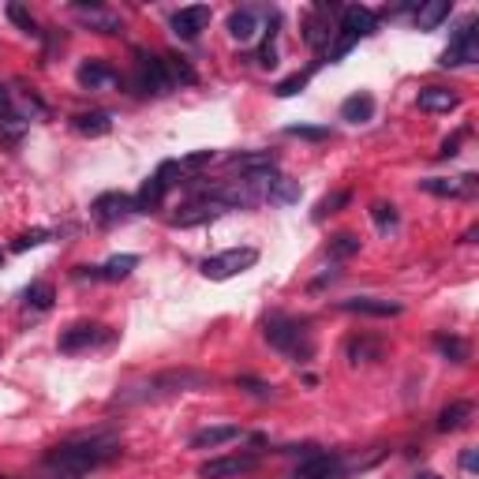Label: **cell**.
I'll return each mask as SVG.
<instances>
[{
    "label": "cell",
    "instance_id": "1",
    "mask_svg": "<svg viewBox=\"0 0 479 479\" xmlns=\"http://www.w3.org/2000/svg\"><path fill=\"white\" fill-rule=\"evenodd\" d=\"M120 453V442L113 434H87V439H72L60 442L46 453V468L53 472H68V475H87L101 465H109Z\"/></svg>",
    "mask_w": 479,
    "mask_h": 479
},
{
    "label": "cell",
    "instance_id": "2",
    "mask_svg": "<svg viewBox=\"0 0 479 479\" xmlns=\"http://www.w3.org/2000/svg\"><path fill=\"white\" fill-rule=\"evenodd\" d=\"M214 379L206 371H192V367H184V371H161L154 374V379H147L142 386L128 389V393H120V401H150V398H169V393H187V389H202V386H210Z\"/></svg>",
    "mask_w": 479,
    "mask_h": 479
},
{
    "label": "cell",
    "instance_id": "3",
    "mask_svg": "<svg viewBox=\"0 0 479 479\" xmlns=\"http://www.w3.org/2000/svg\"><path fill=\"white\" fill-rule=\"evenodd\" d=\"M262 333L278 352H285V356H293V360H307L311 356V333H307V326L300 319L274 315V319L262 322Z\"/></svg>",
    "mask_w": 479,
    "mask_h": 479
},
{
    "label": "cell",
    "instance_id": "4",
    "mask_svg": "<svg viewBox=\"0 0 479 479\" xmlns=\"http://www.w3.org/2000/svg\"><path fill=\"white\" fill-rule=\"evenodd\" d=\"M255 262H259L255 247H228V252L210 255V259L202 262V278L206 281H228V278L244 274V269H252Z\"/></svg>",
    "mask_w": 479,
    "mask_h": 479
},
{
    "label": "cell",
    "instance_id": "5",
    "mask_svg": "<svg viewBox=\"0 0 479 479\" xmlns=\"http://www.w3.org/2000/svg\"><path fill=\"white\" fill-rule=\"evenodd\" d=\"M479 60V23L468 19V23L453 34V41L442 53V68H465V64H475Z\"/></svg>",
    "mask_w": 479,
    "mask_h": 479
},
{
    "label": "cell",
    "instance_id": "6",
    "mask_svg": "<svg viewBox=\"0 0 479 479\" xmlns=\"http://www.w3.org/2000/svg\"><path fill=\"white\" fill-rule=\"evenodd\" d=\"M173 176H180V165H176V161H165L161 169H158L147 184L139 187V195H135V210H142V214H147V210H158L161 199L169 195V187L176 184Z\"/></svg>",
    "mask_w": 479,
    "mask_h": 479
},
{
    "label": "cell",
    "instance_id": "7",
    "mask_svg": "<svg viewBox=\"0 0 479 479\" xmlns=\"http://www.w3.org/2000/svg\"><path fill=\"white\" fill-rule=\"evenodd\" d=\"M135 214V199L124 195V192H106L90 202V218L101 225V228H113L120 221H128Z\"/></svg>",
    "mask_w": 479,
    "mask_h": 479
},
{
    "label": "cell",
    "instance_id": "8",
    "mask_svg": "<svg viewBox=\"0 0 479 479\" xmlns=\"http://www.w3.org/2000/svg\"><path fill=\"white\" fill-rule=\"evenodd\" d=\"M135 90L142 94H169L173 82H169V72H165V60L161 56H150V53H139L135 60Z\"/></svg>",
    "mask_w": 479,
    "mask_h": 479
},
{
    "label": "cell",
    "instance_id": "9",
    "mask_svg": "<svg viewBox=\"0 0 479 479\" xmlns=\"http://www.w3.org/2000/svg\"><path fill=\"white\" fill-rule=\"evenodd\" d=\"M374 30H379V15H374L371 8L364 4H348L341 8V41H348V46H356L360 38H371Z\"/></svg>",
    "mask_w": 479,
    "mask_h": 479
},
{
    "label": "cell",
    "instance_id": "10",
    "mask_svg": "<svg viewBox=\"0 0 479 479\" xmlns=\"http://www.w3.org/2000/svg\"><path fill=\"white\" fill-rule=\"evenodd\" d=\"M259 468V457L255 453H228V457H214L199 468L202 479H236V475H247Z\"/></svg>",
    "mask_w": 479,
    "mask_h": 479
},
{
    "label": "cell",
    "instance_id": "11",
    "mask_svg": "<svg viewBox=\"0 0 479 479\" xmlns=\"http://www.w3.org/2000/svg\"><path fill=\"white\" fill-rule=\"evenodd\" d=\"M345 475H348L345 461L333 453H307L293 472V479H345Z\"/></svg>",
    "mask_w": 479,
    "mask_h": 479
},
{
    "label": "cell",
    "instance_id": "12",
    "mask_svg": "<svg viewBox=\"0 0 479 479\" xmlns=\"http://www.w3.org/2000/svg\"><path fill=\"white\" fill-rule=\"evenodd\" d=\"M109 341V329L98 326V322H75L60 333V352H82V348H94V345H106Z\"/></svg>",
    "mask_w": 479,
    "mask_h": 479
},
{
    "label": "cell",
    "instance_id": "13",
    "mask_svg": "<svg viewBox=\"0 0 479 479\" xmlns=\"http://www.w3.org/2000/svg\"><path fill=\"white\" fill-rule=\"evenodd\" d=\"M206 23H210V8L206 4H192V8H180L173 15V34L184 38V41H192L206 30Z\"/></svg>",
    "mask_w": 479,
    "mask_h": 479
},
{
    "label": "cell",
    "instance_id": "14",
    "mask_svg": "<svg viewBox=\"0 0 479 479\" xmlns=\"http://www.w3.org/2000/svg\"><path fill=\"white\" fill-rule=\"evenodd\" d=\"M75 79H79V87H87V90H109L120 82V75L106 64V60H87V64H79Z\"/></svg>",
    "mask_w": 479,
    "mask_h": 479
},
{
    "label": "cell",
    "instance_id": "15",
    "mask_svg": "<svg viewBox=\"0 0 479 479\" xmlns=\"http://www.w3.org/2000/svg\"><path fill=\"white\" fill-rule=\"evenodd\" d=\"M420 187L427 195H439V199H465L475 192V176H431V180H420Z\"/></svg>",
    "mask_w": 479,
    "mask_h": 479
},
{
    "label": "cell",
    "instance_id": "16",
    "mask_svg": "<svg viewBox=\"0 0 479 479\" xmlns=\"http://www.w3.org/2000/svg\"><path fill=\"white\" fill-rule=\"evenodd\" d=\"M225 206H218L214 199H199L192 206H184L180 214H173V228H195V225H210L214 218H221Z\"/></svg>",
    "mask_w": 479,
    "mask_h": 479
},
{
    "label": "cell",
    "instance_id": "17",
    "mask_svg": "<svg viewBox=\"0 0 479 479\" xmlns=\"http://www.w3.org/2000/svg\"><path fill=\"white\" fill-rule=\"evenodd\" d=\"M341 311L348 315H379V319H389V315H401V304L398 300H374V296H352V300H341Z\"/></svg>",
    "mask_w": 479,
    "mask_h": 479
},
{
    "label": "cell",
    "instance_id": "18",
    "mask_svg": "<svg viewBox=\"0 0 479 479\" xmlns=\"http://www.w3.org/2000/svg\"><path fill=\"white\" fill-rule=\"evenodd\" d=\"M228 169H240L244 176H259V173H274L278 169V154L274 150H255V154H233Z\"/></svg>",
    "mask_w": 479,
    "mask_h": 479
},
{
    "label": "cell",
    "instance_id": "19",
    "mask_svg": "<svg viewBox=\"0 0 479 479\" xmlns=\"http://www.w3.org/2000/svg\"><path fill=\"white\" fill-rule=\"evenodd\" d=\"M240 427L236 423H218V427H202L192 434V449H218V446H228L240 439Z\"/></svg>",
    "mask_w": 479,
    "mask_h": 479
},
{
    "label": "cell",
    "instance_id": "20",
    "mask_svg": "<svg viewBox=\"0 0 479 479\" xmlns=\"http://www.w3.org/2000/svg\"><path fill=\"white\" fill-rule=\"evenodd\" d=\"M75 15H79V23H87V27L98 30V34H116V30H120V15L109 12V8H98V4H75Z\"/></svg>",
    "mask_w": 479,
    "mask_h": 479
},
{
    "label": "cell",
    "instance_id": "21",
    "mask_svg": "<svg viewBox=\"0 0 479 479\" xmlns=\"http://www.w3.org/2000/svg\"><path fill=\"white\" fill-rule=\"evenodd\" d=\"M415 106H420L423 113H449L461 106V98H457L449 87H423L420 94H415Z\"/></svg>",
    "mask_w": 479,
    "mask_h": 479
},
{
    "label": "cell",
    "instance_id": "22",
    "mask_svg": "<svg viewBox=\"0 0 479 479\" xmlns=\"http://www.w3.org/2000/svg\"><path fill=\"white\" fill-rule=\"evenodd\" d=\"M472 401H453V405H446L442 412H439V431L442 434H449V431H461V427H468L472 423Z\"/></svg>",
    "mask_w": 479,
    "mask_h": 479
},
{
    "label": "cell",
    "instance_id": "23",
    "mask_svg": "<svg viewBox=\"0 0 479 479\" xmlns=\"http://www.w3.org/2000/svg\"><path fill=\"white\" fill-rule=\"evenodd\" d=\"M72 128L79 135H87V139H101V135H109L113 132V116L109 113H79L72 120Z\"/></svg>",
    "mask_w": 479,
    "mask_h": 479
},
{
    "label": "cell",
    "instance_id": "24",
    "mask_svg": "<svg viewBox=\"0 0 479 479\" xmlns=\"http://www.w3.org/2000/svg\"><path fill=\"white\" fill-rule=\"evenodd\" d=\"M228 34H233L236 41H252L259 34V12L255 8H236L233 15H228Z\"/></svg>",
    "mask_w": 479,
    "mask_h": 479
},
{
    "label": "cell",
    "instance_id": "25",
    "mask_svg": "<svg viewBox=\"0 0 479 479\" xmlns=\"http://www.w3.org/2000/svg\"><path fill=\"white\" fill-rule=\"evenodd\" d=\"M449 0H427V4H420L415 8V27L420 30H434L442 23V19H449Z\"/></svg>",
    "mask_w": 479,
    "mask_h": 479
},
{
    "label": "cell",
    "instance_id": "26",
    "mask_svg": "<svg viewBox=\"0 0 479 479\" xmlns=\"http://www.w3.org/2000/svg\"><path fill=\"white\" fill-rule=\"evenodd\" d=\"M371 116H374V98H371V94H352V98L341 101V120L364 124V120H371Z\"/></svg>",
    "mask_w": 479,
    "mask_h": 479
},
{
    "label": "cell",
    "instance_id": "27",
    "mask_svg": "<svg viewBox=\"0 0 479 479\" xmlns=\"http://www.w3.org/2000/svg\"><path fill=\"white\" fill-rule=\"evenodd\" d=\"M326 12H329V8L319 4L315 15H307V19H304V38H307V46H315V49L329 41V27H326V19H322Z\"/></svg>",
    "mask_w": 479,
    "mask_h": 479
},
{
    "label": "cell",
    "instance_id": "28",
    "mask_svg": "<svg viewBox=\"0 0 479 479\" xmlns=\"http://www.w3.org/2000/svg\"><path fill=\"white\" fill-rule=\"evenodd\" d=\"M53 300H56V288L49 285V281H34L27 293H23V304H27V311H49L53 307Z\"/></svg>",
    "mask_w": 479,
    "mask_h": 479
},
{
    "label": "cell",
    "instance_id": "29",
    "mask_svg": "<svg viewBox=\"0 0 479 479\" xmlns=\"http://www.w3.org/2000/svg\"><path fill=\"white\" fill-rule=\"evenodd\" d=\"M135 266H139V255H113L106 266H98V274L106 278V281H124Z\"/></svg>",
    "mask_w": 479,
    "mask_h": 479
},
{
    "label": "cell",
    "instance_id": "30",
    "mask_svg": "<svg viewBox=\"0 0 479 479\" xmlns=\"http://www.w3.org/2000/svg\"><path fill=\"white\" fill-rule=\"evenodd\" d=\"M360 252V236L356 233H338V236H329V255L333 259H352Z\"/></svg>",
    "mask_w": 479,
    "mask_h": 479
},
{
    "label": "cell",
    "instance_id": "31",
    "mask_svg": "<svg viewBox=\"0 0 479 479\" xmlns=\"http://www.w3.org/2000/svg\"><path fill=\"white\" fill-rule=\"evenodd\" d=\"M434 348H439L442 356L453 360V364H465L468 360V345L461 338H446V333H442V338H434Z\"/></svg>",
    "mask_w": 479,
    "mask_h": 479
},
{
    "label": "cell",
    "instance_id": "32",
    "mask_svg": "<svg viewBox=\"0 0 479 479\" xmlns=\"http://www.w3.org/2000/svg\"><path fill=\"white\" fill-rule=\"evenodd\" d=\"M266 199H269V202H293V199H300V187H296L293 180H285V176H274Z\"/></svg>",
    "mask_w": 479,
    "mask_h": 479
},
{
    "label": "cell",
    "instance_id": "33",
    "mask_svg": "<svg viewBox=\"0 0 479 479\" xmlns=\"http://www.w3.org/2000/svg\"><path fill=\"white\" fill-rule=\"evenodd\" d=\"M371 221L379 225L382 233H389V228L398 225V206H393V202H374L371 206Z\"/></svg>",
    "mask_w": 479,
    "mask_h": 479
},
{
    "label": "cell",
    "instance_id": "34",
    "mask_svg": "<svg viewBox=\"0 0 479 479\" xmlns=\"http://www.w3.org/2000/svg\"><path fill=\"white\" fill-rule=\"evenodd\" d=\"M165 60V72H169V82L173 87H180V82H195V72L184 64L180 56H161Z\"/></svg>",
    "mask_w": 479,
    "mask_h": 479
},
{
    "label": "cell",
    "instance_id": "35",
    "mask_svg": "<svg viewBox=\"0 0 479 479\" xmlns=\"http://www.w3.org/2000/svg\"><path fill=\"white\" fill-rule=\"evenodd\" d=\"M8 19L19 27V30H27V34H38V23H34V15H30V8H23V4H8Z\"/></svg>",
    "mask_w": 479,
    "mask_h": 479
},
{
    "label": "cell",
    "instance_id": "36",
    "mask_svg": "<svg viewBox=\"0 0 479 479\" xmlns=\"http://www.w3.org/2000/svg\"><path fill=\"white\" fill-rule=\"evenodd\" d=\"M348 199H352L348 192H333V195H326V199L315 206V221H322L326 214H338V210H341V206H345Z\"/></svg>",
    "mask_w": 479,
    "mask_h": 479
},
{
    "label": "cell",
    "instance_id": "37",
    "mask_svg": "<svg viewBox=\"0 0 479 479\" xmlns=\"http://www.w3.org/2000/svg\"><path fill=\"white\" fill-rule=\"evenodd\" d=\"M307 87V72H300V75H288V79H281L278 87H274V94L278 98H293V94H300Z\"/></svg>",
    "mask_w": 479,
    "mask_h": 479
},
{
    "label": "cell",
    "instance_id": "38",
    "mask_svg": "<svg viewBox=\"0 0 479 479\" xmlns=\"http://www.w3.org/2000/svg\"><path fill=\"white\" fill-rule=\"evenodd\" d=\"M379 352H382V345H379V341H352V345H348L352 364H360L364 356H374V360H379Z\"/></svg>",
    "mask_w": 479,
    "mask_h": 479
},
{
    "label": "cell",
    "instance_id": "39",
    "mask_svg": "<svg viewBox=\"0 0 479 479\" xmlns=\"http://www.w3.org/2000/svg\"><path fill=\"white\" fill-rule=\"evenodd\" d=\"M210 161H214V150H195V154H187L176 165H180V173H195V169H202V165H210Z\"/></svg>",
    "mask_w": 479,
    "mask_h": 479
},
{
    "label": "cell",
    "instance_id": "40",
    "mask_svg": "<svg viewBox=\"0 0 479 479\" xmlns=\"http://www.w3.org/2000/svg\"><path fill=\"white\" fill-rule=\"evenodd\" d=\"M46 240H49L46 228H34V233H23V236L12 244V252H27V247H38V244H46Z\"/></svg>",
    "mask_w": 479,
    "mask_h": 479
},
{
    "label": "cell",
    "instance_id": "41",
    "mask_svg": "<svg viewBox=\"0 0 479 479\" xmlns=\"http://www.w3.org/2000/svg\"><path fill=\"white\" fill-rule=\"evenodd\" d=\"M236 386L240 389H247V393H255V398H274V386H269V382H259V379H236Z\"/></svg>",
    "mask_w": 479,
    "mask_h": 479
},
{
    "label": "cell",
    "instance_id": "42",
    "mask_svg": "<svg viewBox=\"0 0 479 479\" xmlns=\"http://www.w3.org/2000/svg\"><path fill=\"white\" fill-rule=\"evenodd\" d=\"M288 135H300V139H326L329 132H326V128H300V124H296V128H288Z\"/></svg>",
    "mask_w": 479,
    "mask_h": 479
},
{
    "label": "cell",
    "instance_id": "43",
    "mask_svg": "<svg viewBox=\"0 0 479 479\" xmlns=\"http://www.w3.org/2000/svg\"><path fill=\"white\" fill-rule=\"evenodd\" d=\"M0 113H12V98L4 90V82H0Z\"/></svg>",
    "mask_w": 479,
    "mask_h": 479
},
{
    "label": "cell",
    "instance_id": "44",
    "mask_svg": "<svg viewBox=\"0 0 479 479\" xmlns=\"http://www.w3.org/2000/svg\"><path fill=\"white\" fill-rule=\"evenodd\" d=\"M461 465H465L468 472H475V465H479V461H475V449H468V453L461 457Z\"/></svg>",
    "mask_w": 479,
    "mask_h": 479
},
{
    "label": "cell",
    "instance_id": "45",
    "mask_svg": "<svg viewBox=\"0 0 479 479\" xmlns=\"http://www.w3.org/2000/svg\"><path fill=\"white\" fill-rule=\"evenodd\" d=\"M49 479H82V475H68V472H53Z\"/></svg>",
    "mask_w": 479,
    "mask_h": 479
},
{
    "label": "cell",
    "instance_id": "46",
    "mask_svg": "<svg viewBox=\"0 0 479 479\" xmlns=\"http://www.w3.org/2000/svg\"><path fill=\"white\" fill-rule=\"evenodd\" d=\"M420 479H442V475H434V472H427V475H420Z\"/></svg>",
    "mask_w": 479,
    "mask_h": 479
},
{
    "label": "cell",
    "instance_id": "47",
    "mask_svg": "<svg viewBox=\"0 0 479 479\" xmlns=\"http://www.w3.org/2000/svg\"><path fill=\"white\" fill-rule=\"evenodd\" d=\"M0 479H8V475H0Z\"/></svg>",
    "mask_w": 479,
    "mask_h": 479
}]
</instances>
